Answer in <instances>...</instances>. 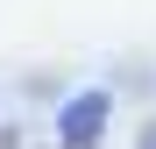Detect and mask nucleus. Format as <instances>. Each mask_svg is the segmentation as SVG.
Wrapping results in <instances>:
<instances>
[{"label":"nucleus","mask_w":156,"mask_h":149,"mask_svg":"<svg viewBox=\"0 0 156 149\" xmlns=\"http://www.w3.org/2000/svg\"><path fill=\"white\" fill-rule=\"evenodd\" d=\"M135 149H156V121H149V135H142V142H135Z\"/></svg>","instance_id":"obj_2"},{"label":"nucleus","mask_w":156,"mask_h":149,"mask_svg":"<svg viewBox=\"0 0 156 149\" xmlns=\"http://www.w3.org/2000/svg\"><path fill=\"white\" fill-rule=\"evenodd\" d=\"M0 149H14V135H7V128H0Z\"/></svg>","instance_id":"obj_3"},{"label":"nucleus","mask_w":156,"mask_h":149,"mask_svg":"<svg viewBox=\"0 0 156 149\" xmlns=\"http://www.w3.org/2000/svg\"><path fill=\"white\" fill-rule=\"evenodd\" d=\"M107 121H114V92H71L64 107H57V142L64 149H99L107 142Z\"/></svg>","instance_id":"obj_1"}]
</instances>
